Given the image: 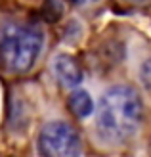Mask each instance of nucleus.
Segmentation results:
<instances>
[{
	"label": "nucleus",
	"mask_w": 151,
	"mask_h": 157,
	"mask_svg": "<svg viewBox=\"0 0 151 157\" xmlns=\"http://www.w3.org/2000/svg\"><path fill=\"white\" fill-rule=\"evenodd\" d=\"M69 2H73V4H88V2H92V0H69Z\"/></svg>",
	"instance_id": "0eeeda50"
},
{
	"label": "nucleus",
	"mask_w": 151,
	"mask_h": 157,
	"mask_svg": "<svg viewBox=\"0 0 151 157\" xmlns=\"http://www.w3.org/2000/svg\"><path fill=\"white\" fill-rule=\"evenodd\" d=\"M124 2H130V4H144L147 0H124Z\"/></svg>",
	"instance_id": "6e6552de"
},
{
	"label": "nucleus",
	"mask_w": 151,
	"mask_h": 157,
	"mask_svg": "<svg viewBox=\"0 0 151 157\" xmlns=\"http://www.w3.org/2000/svg\"><path fill=\"white\" fill-rule=\"evenodd\" d=\"M54 75L63 88H77L82 82V69L77 63V59L67 54H59L54 58Z\"/></svg>",
	"instance_id": "20e7f679"
},
{
	"label": "nucleus",
	"mask_w": 151,
	"mask_h": 157,
	"mask_svg": "<svg viewBox=\"0 0 151 157\" xmlns=\"http://www.w3.org/2000/svg\"><path fill=\"white\" fill-rule=\"evenodd\" d=\"M144 121V101L132 86H111L98 105L96 128L105 144L121 146L138 134Z\"/></svg>",
	"instance_id": "f257e3e1"
},
{
	"label": "nucleus",
	"mask_w": 151,
	"mask_h": 157,
	"mask_svg": "<svg viewBox=\"0 0 151 157\" xmlns=\"http://www.w3.org/2000/svg\"><path fill=\"white\" fill-rule=\"evenodd\" d=\"M38 151L48 157H75L82 153L78 132L65 121L46 123L38 134Z\"/></svg>",
	"instance_id": "7ed1b4c3"
},
{
	"label": "nucleus",
	"mask_w": 151,
	"mask_h": 157,
	"mask_svg": "<svg viewBox=\"0 0 151 157\" xmlns=\"http://www.w3.org/2000/svg\"><path fill=\"white\" fill-rule=\"evenodd\" d=\"M69 109L77 119H88L94 113V101L90 94L82 88H75L73 94L69 96Z\"/></svg>",
	"instance_id": "39448f33"
},
{
	"label": "nucleus",
	"mask_w": 151,
	"mask_h": 157,
	"mask_svg": "<svg viewBox=\"0 0 151 157\" xmlns=\"http://www.w3.org/2000/svg\"><path fill=\"white\" fill-rule=\"evenodd\" d=\"M44 33L35 23H10L0 31V63L10 73H27L42 50Z\"/></svg>",
	"instance_id": "f03ea898"
},
{
	"label": "nucleus",
	"mask_w": 151,
	"mask_h": 157,
	"mask_svg": "<svg viewBox=\"0 0 151 157\" xmlns=\"http://www.w3.org/2000/svg\"><path fill=\"white\" fill-rule=\"evenodd\" d=\"M140 81L144 84V88L151 92V58H147L140 67Z\"/></svg>",
	"instance_id": "423d86ee"
}]
</instances>
